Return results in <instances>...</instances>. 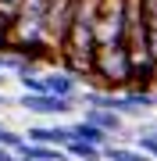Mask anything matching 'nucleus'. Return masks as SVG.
Returning a JSON list of instances; mask_svg holds the SVG:
<instances>
[{"mask_svg": "<svg viewBox=\"0 0 157 161\" xmlns=\"http://www.w3.org/2000/svg\"><path fill=\"white\" fill-rule=\"evenodd\" d=\"M18 161H22V158H18Z\"/></svg>", "mask_w": 157, "mask_h": 161, "instance_id": "6ab92c4d", "label": "nucleus"}, {"mask_svg": "<svg viewBox=\"0 0 157 161\" xmlns=\"http://www.w3.org/2000/svg\"><path fill=\"white\" fill-rule=\"evenodd\" d=\"M0 129H4V122H0Z\"/></svg>", "mask_w": 157, "mask_h": 161, "instance_id": "a211bd4d", "label": "nucleus"}, {"mask_svg": "<svg viewBox=\"0 0 157 161\" xmlns=\"http://www.w3.org/2000/svg\"><path fill=\"white\" fill-rule=\"evenodd\" d=\"M104 161H150L139 147H125V143H107L104 147Z\"/></svg>", "mask_w": 157, "mask_h": 161, "instance_id": "9d476101", "label": "nucleus"}, {"mask_svg": "<svg viewBox=\"0 0 157 161\" xmlns=\"http://www.w3.org/2000/svg\"><path fill=\"white\" fill-rule=\"evenodd\" d=\"M64 154L71 161H104V147H93V143H82V140H71L64 147Z\"/></svg>", "mask_w": 157, "mask_h": 161, "instance_id": "1a4fd4ad", "label": "nucleus"}, {"mask_svg": "<svg viewBox=\"0 0 157 161\" xmlns=\"http://www.w3.org/2000/svg\"><path fill=\"white\" fill-rule=\"evenodd\" d=\"M43 82H47V93H54V97H68V100H79V86L82 79L79 75H71L68 68H47L43 72Z\"/></svg>", "mask_w": 157, "mask_h": 161, "instance_id": "20e7f679", "label": "nucleus"}, {"mask_svg": "<svg viewBox=\"0 0 157 161\" xmlns=\"http://www.w3.org/2000/svg\"><path fill=\"white\" fill-rule=\"evenodd\" d=\"M0 147H7V150H14V154H18V150H22L25 147V132H14V129H0Z\"/></svg>", "mask_w": 157, "mask_h": 161, "instance_id": "f8f14e48", "label": "nucleus"}, {"mask_svg": "<svg viewBox=\"0 0 157 161\" xmlns=\"http://www.w3.org/2000/svg\"><path fill=\"white\" fill-rule=\"evenodd\" d=\"M11 4H25V0H11Z\"/></svg>", "mask_w": 157, "mask_h": 161, "instance_id": "dca6fc26", "label": "nucleus"}, {"mask_svg": "<svg viewBox=\"0 0 157 161\" xmlns=\"http://www.w3.org/2000/svg\"><path fill=\"white\" fill-rule=\"evenodd\" d=\"M146 7V36H150V58H154V68H157V0H143Z\"/></svg>", "mask_w": 157, "mask_h": 161, "instance_id": "9b49d317", "label": "nucleus"}, {"mask_svg": "<svg viewBox=\"0 0 157 161\" xmlns=\"http://www.w3.org/2000/svg\"><path fill=\"white\" fill-rule=\"evenodd\" d=\"M82 118H86L89 125L104 129L107 136H118V132L125 129V118L118 115V111H107V108H82Z\"/></svg>", "mask_w": 157, "mask_h": 161, "instance_id": "423d86ee", "label": "nucleus"}, {"mask_svg": "<svg viewBox=\"0 0 157 161\" xmlns=\"http://www.w3.org/2000/svg\"><path fill=\"white\" fill-rule=\"evenodd\" d=\"M18 86H22V93H47L43 75H18Z\"/></svg>", "mask_w": 157, "mask_h": 161, "instance_id": "4468645a", "label": "nucleus"}, {"mask_svg": "<svg viewBox=\"0 0 157 161\" xmlns=\"http://www.w3.org/2000/svg\"><path fill=\"white\" fill-rule=\"evenodd\" d=\"M25 140L29 143H47V147H68L71 143V129L68 125H29Z\"/></svg>", "mask_w": 157, "mask_h": 161, "instance_id": "39448f33", "label": "nucleus"}, {"mask_svg": "<svg viewBox=\"0 0 157 161\" xmlns=\"http://www.w3.org/2000/svg\"><path fill=\"white\" fill-rule=\"evenodd\" d=\"M75 7H79V0H50L47 4V40L57 47V54H61V47H64V40L71 32Z\"/></svg>", "mask_w": 157, "mask_h": 161, "instance_id": "7ed1b4c3", "label": "nucleus"}, {"mask_svg": "<svg viewBox=\"0 0 157 161\" xmlns=\"http://www.w3.org/2000/svg\"><path fill=\"white\" fill-rule=\"evenodd\" d=\"M0 86H4V75H0Z\"/></svg>", "mask_w": 157, "mask_h": 161, "instance_id": "f3484780", "label": "nucleus"}, {"mask_svg": "<svg viewBox=\"0 0 157 161\" xmlns=\"http://www.w3.org/2000/svg\"><path fill=\"white\" fill-rule=\"evenodd\" d=\"M97 79L107 86H132V61L125 47H100L97 50Z\"/></svg>", "mask_w": 157, "mask_h": 161, "instance_id": "f257e3e1", "label": "nucleus"}, {"mask_svg": "<svg viewBox=\"0 0 157 161\" xmlns=\"http://www.w3.org/2000/svg\"><path fill=\"white\" fill-rule=\"evenodd\" d=\"M0 161H18L14 150H7V147H0Z\"/></svg>", "mask_w": 157, "mask_h": 161, "instance_id": "2eb2a0df", "label": "nucleus"}, {"mask_svg": "<svg viewBox=\"0 0 157 161\" xmlns=\"http://www.w3.org/2000/svg\"><path fill=\"white\" fill-rule=\"evenodd\" d=\"M71 140H82V143H93V147H107V143H114V136H107L104 129H97V125H89L86 118H79V122H71Z\"/></svg>", "mask_w": 157, "mask_h": 161, "instance_id": "6e6552de", "label": "nucleus"}, {"mask_svg": "<svg viewBox=\"0 0 157 161\" xmlns=\"http://www.w3.org/2000/svg\"><path fill=\"white\" fill-rule=\"evenodd\" d=\"M22 111H29V115H39V118H64L75 111L79 100H68V97H54V93H22V97L14 100Z\"/></svg>", "mask_w": 157, "mask_h": 161, "instance_id": "f03ea898", "label": "nucleus"}, {"mask_svg": "<svg viewBox=\"0 0 157 161\" xmlns=\"http://www.w3.org/2000/svg\"><path fill=\"white\" fill-rule=\"evenodd\" d=\"M18 158L22 161H71L64 154V147H47V143H29L25 140V147L18 150Z\"/></svg>", "mask_w": 157, "mask_h": 161, "instance_id": "0eeeda50", "label": "nucleus"}, {"mask_svg": "<svg viewBox=\"0 0 157 161\" xmlns=\"http://www.w3.org/2000/svg\"><path fill=\"white\" fill-rule=\"evenodd\" d=\"M136 147L150 161H157V132H136Z\"/></svg>", "mask_w": 157, "mask_h": 161, "instance_id": "ddd939ff", "label": "nucleus"}]
</instances>
